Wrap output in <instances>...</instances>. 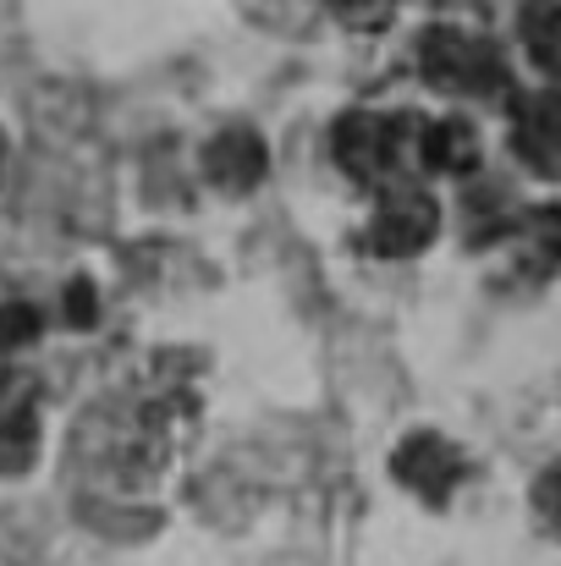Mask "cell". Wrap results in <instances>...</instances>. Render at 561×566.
Segmentation results:
<instances>
[{"label": "cell", "mask_w": 561, "mask_h": 566, "mask_svg": "<svg viewBox=\"0 0 561 566\" xmlns=\"http://www.w3.org/2000/svg\"><path fill=\"white\" fill-rule=\"evenodd\" d=\"M418 66H424V77H429L435 88L496 94V88L507 83L501 55H496L485 39L463 33V28H429V33H424V44H418Z\"/></svg>", "instance_id": "6da1fadb"}, {"label": "cell", "mask_w": 561, "mask_h": 566, "mask_svg": "<svg viewBox=\"0 0 561 566\" xmlns=\"http://www.w3.org/2000/svg\"><path fill=\"white\" fill-rule=\"evenodd\" d=\"M407 144H413L407 116H370V111H347L331 133V149H336L342 171L359 177V182L391 177L396 160L407 155Z\"/></svg>", "instance_id": "7a4b0ae2"}, {"label": "cell", "mask_w": 561, "mask_h": 566, "mask_svg": "<svg viewBox=\"0 0 561 566\" xmlns=\"http://www.w3.org/2000/svg\"><path fill=\"white\" fill-rule=\"evenodd\" d=\"M435 231H440V209H435L429 192L391 188L380 198V209H374L364 242H370V253H380V259H413L418 248H429Z\"/></svg>", "instance_id": "3957f363"}, {"label": "cell", "mask_w": 561, "mask_h": 566, "mask_svg": "<svg viewBox=\"0 0 561 566\" xmlns=\"http://www.w3.org/2000/svg\"><path fill=\"white\" fill-rule=\"evenodd\" d=\"M391 473H396L413 495L446 501V495L457 490V479H463V457H457L440 434H407V440L396 446V457H391Z\"/></svg>", "instance_id": "277c9868"}, {"label": "cell", "mask_w": 561, "mask_h": 566, "mask_svg": "<svg viewBox=\"0 0 561 566\" xmlns=\"http://www.w3.org/2000/svg\"><path fill=\"white\" fill-rule=\"evenodd\" d=\"M264 166H270V144L253 133V127H226L204 144V177L226 192H248L264 182Z\"/></svg>", "instance_id": "5b68a950"}, {"label": "cell", "mask_w": 561, "mask_h": 566, "mask_svg": "<svg viewBox=\"0 0 561 566\" xmlns=\"http://www.w3.org/2000/svg\"><path fill=\"white\" fill-rule=\"evenodd\" d=\"M413 149H418V160L429 166V171H474L479 166V133L468 127V122H457V116H440V122H424L418 133H413Z\"/></svg>", "instance_id": "8992f818"}, {"label": "cell", "mask_w": 561, "mask_h": 566, "mask_svg": "<svg viewBox=\"0 0 561 566\" xmlns=\"http://www.w3.org/2000/svg\"><path fill=\"white\" fill-rule=\"evenodd\" d=\"M518 155L534 160L540 171H557V160H561V99L557 94H529L518 105Z\"/></svg>", "instance_id": "52a82bcc"}, {"label": "cell", "mask_w": 561, "mask_h": 566, "mask_svg": "<svg viewBox=\"0 0 561 566\" xmlns=\"http://www.w3.org/2000/svg\"><path fill=\"white\" fill-rule=\"evenodd\" d=\"M33 457H39V412H33V401L28 396L0 401V473L17 479V473L33 468Z\"/></svg>", "instance_id": "ba28073f"}, {"label": "cell", "mask_w": 561, "mask_h": 566, "mask_svg": "<svg viewBox=\"0 0 561 566\" xmlns=\"http://www.w3.org/2000/svg\"><path fill=\"white\" fill-rule=\"evenodd\" d=\"M523 44H529V61L540 72L561 77V0H529L523 6Z\"/></svg>", "instance_id": "9c48e42d"}, {"label": "cell", "mask_w": 561, "mask_h": 566, "mask_svg": "<svg viewBox=\"0 0 561 566\" xmlns=\"http://www.w3.org/2000/svg\"><path fill=\"white\" fill-rule=\"evenodd\" d=\"M39 331H44V319H39L33 303H22V297H6V303H0V353L39 342Z\"/></svg>", "instance_id": "30bf717a"}, {"label": "cell", "mask_w": 561, "mask_h": 566, "mask_svg": "<svg viewBox=\"0 0 561 566\" xmlns=\"http://www.w3.org/2000/svg\"><path fill=\"white\" fill-rule=\"evenodd\" d=\"M100 319V297H94V281H66V325L83 331Z\"/></svg>", "instance_id": "8fae6325"}, {"label": "cell", "mask_w": 561, "mask_h": 566, "mask_svg": "<svg viewBox=\"0 0 561 566\" xmlns=\"http://www.w3.org/2000/svg\"><path fill=\"white\" fill-rule=\"evenodd\" d=\"M534 506L561 523V462H551V468L540 473V484H534Z\"/></svg>", "instance_id": "7c38bea8"}]
</instances>
